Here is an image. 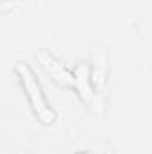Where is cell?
Here are the masks:
<instances>
[{
  "label": "cell",
  "instance_id": "1",
  "mask_svg": "<svg viewBox=\"0 0 152 154\" xmlns=\"http://www.w3.org/2000/svg\"><path fill=\"white\" fill-rule=\"evenodd\" d=\"M14 70L20 77V82L25 90V95L31 102V108H32L34 115L38 116V120H41L43 124H52L56 120V111L48 106V100L43 93V88L39 84L34 70L23 61H18L14 65Z\"/></svg>",
  "mask_w": 152,
  "mask_h": 154
},
{
  "label": "cell",
  "instance_id": "2",
  "mask_svg": "<svg viewBox=\"0 0 152 154\" xmlns=\"http://www.w3.org/2000/svg\"><path fill=\"white\" fill-rule=\"evenodd\" d=\"M74 88L77 90L79 97L82 99V102L90 109H93L97 113H100L104 109L106 102L100 97V93L91 86V82H90V70H88L86 65H81V66L75 68V72H74Z\"/></svg>",
  "mask_w": 152,
  "mask_h": 154
},
{
  "label": "cell",
  "instance_id": "3",
  "mask_svg": "<svg viewBox=\"0 0 152 154\" xmlns=\"http://www.w3.org/2000/svg\"><path fill=\"white\" fill-rule=\"evenodd\" d=\"M38 61L41 68L52 77L59 86L65 88H74V72H70L57 57H54L48 50H41L38 52Z\"/></svg>",
  "mask_w": 152,
  "mask_h": 154
},
{
  "label": "cell",
  "instance_id": "4",
  "mask_svg": "<svg viewBox=\"0 0 152 154\" xmlns=\"http://www.w3.org/2000/svg\"><path fill=\"white\" fill-rule=\"evenodd\" d=\"M88 70H90V82H91V86L97 91H100L106 86V79H108V57H106L104 50L93 52V65Z\"/></svg>",
  "mask_w": 152,
  "mask_h": 154
},
{
  "label": "cell",
  "instance_id": "5",
  "mask_svg": "<svg viewBox=\"0 0 152 154\" xmlns=\"http://www.w3.org/2000/svg\"><path fill=\"white\" fill-rule=\"evenodd\" d=\"M79 154H91V152H79Z\"/></svg>",
  "mask_w": 152,
  "mask_h": 154
}]
</instances>
